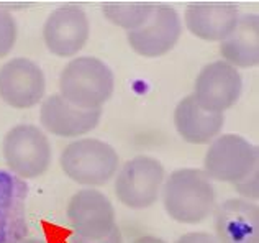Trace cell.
Wrapping results in <instances>:
<instances>
[{
	"label": "cell",
	"instance_id": "obj_1",
	"mask_svg": "<svg viewBox=\"0 0 259 243\" xmlns=\"http://www.w3.org/2000/svg\"><path fill=\"white\" fill-rule=\"evenodd\" d=\"M215 187L205 173L184 168L169 174L162 189V202L167 215L179 224L195 225L215 209Z\"/></svg>",
	"mask_w": 259,
	"mask_h": 243
},
{
	"label": "cell",
	"instance_id": "obj_2",
	"mask_svg": "<svg viewBox=\"0 0 259 243\" xmlns=\"http://www.w3.org/2000/svg\"><path fill=\"white\" fill-rule=\"evenodd\" d=\"M115 77L104 61L80 56L69 61L61 72L59 94L67 102L84 110L102 109L113 94Z\"/></svg>",
	"mask_w": 259,
	"mask_h": 243
},
{
	"label": "cell",
	"instance_id": "obj_3",
	"mask_svg": "<svg viewBox=\"0 0 259 243\" xmlns=\"http://www.w3.org/2000/svg\"><path fill=\"white\" fill-rule=\"evenodd\" d=\"M61 168L74 182L84 186H104L118 170V153L97 138L76 140L61 153Z\"/></svg>",
	"mask_w": 259,
	"mask_h": 243
},
{
	"label": "cell",
	"instance_id": "obj_4",
	"mask_svg": "<svg viewBox=\"0 0 259 243\" xmlns=\"http://www.w3.org/2000/svg\"><path fill=\"white\" fill-rule=\"evenodd\" d=\"M51 156L50 140L35 125H17L4 138V158L12 173L22 179L45 174Z\"/></svg>",
	"mask_w": 259,
	"mask_h": 243
},
{
	"label": "cell",
	"instance_id": "obj_5",
	"mask_svg": "<svg viewBox=\"0 0 259 243\" xmlns=\"http://www.w3.org/2000/svg\"><path fill=\"white\" fill-rule=\"evenodd\" d=\"M257 148L240 135L227 133L212 141L203 158L210 179L236 184L257 168Z\"/></svg>",
	"mask_w": 259,
	"mask_h": 243
},
{
	"label": "cell",
	"instance_id": "obj_6",
	"mask_svg": "<svg viewBox=\"0 0 259 243\" xmlns=\"http://www.w3.org/2000/svg\"><path fill=\"white\" fill-rule=\"evenodd\" d=\"M162 181L164 168L159 161L140 154L121 166L115 179V194L130 209H146L158 200Z\"/></svg>",
	"mask_w": 259,
	"mask_h": 243
},
{
	"label": "cell",
	"instance_id": "obj_7",
	"mask_svg": "<svg viewBox=\"0 0 259 243\" xmlns=\"http://www.w3.org/2000/svg\"><path fill=\"white\" fill-rule=\"evenodd\" d=\"M241 91L243 79L236 67L213 61L199 72L192 96L203 110L223 113L238 102Z\"/></svg>",
	"mask_w": 259,
	"mask_h": 243
},
{
	"label": "cell",
	"instance_id": "obj_8",
	"mask_svg": "<svg viewBox=\"0 0 259 243\" xmlns=\"http://www.w3.org/2000/svg\"><path fill=\"white\" fill-rule=\"evenodd\" d=\"M45 74L26 58L10 59L0 67V99L13 109H31L43 99Z\"/></svg>",
	"mask_w": 259,
	"mask_h": 243
},
{
	"label": "cell",
	"instance_id": "obj_9",
	"mask_svg": "<svg viewBox=\"0 0 259 243\" xmlns=\"http://www.w3.org/2000/svg\"><path fill=\"white\" fill-rule=\"evenodd\" d=\"M181 33V17L174 7L154 4L148 22L138 30L128 31L126 39L135 53L145 58H158L174 48Z\"/></svg>",
	"mask_w": 259,
	"mask_h": 243
},
{
	"label": "cell",
	"instance_id": "obj_10",
	"mask_svg": "<svg viewBox=\"0 0 259 243\" xmlns=\"http://www.w3.org/2000/svg\"><path fill=\"white\" fill-rule=\"evenodd\" d=\"M67 220L74 233L91 240L105 237L117 227L110 199L94 189H82L72 195L67 206Z\"/></svg>",
	"mask_w": 259,
	"mask_h": 243
},
{
	"label": "cell",
	"instance_id": "obj_11",
	"mask_svg": "<svg viewBox=\"0 0 259 243\" xmlns=\"http://www.w3.org/2000/svg\"><path fill=\"white\" fill-rule=\"evenodd\" d=\"M89 33L91 25L85 12L76 5H64L53 10L46 18L43 38L53 55L69 58L84 48Z\"/></svg>",
	"mask_w": 259,
	"mask_h": 243
},
{
	"label": "cell",
	"instance_id": "obj_12",
	"mask_svg": "<svg viewBox=\"0 0 259 243\" xmlns=\"http://www.w3.org/2000/svg\"><path fill=\"white\" fill-rule=\"evenodd\" d=\"M28 186L17 174L0 170V243H18L28 235Z\"/></svg>",
	"mask_w": 259,
	"mask_h": 243
},
{
	"label": "cell",
	"instance_id": "obj_13",
	"mask_svg": "<svg viewBox=\"0 0 259 243\" xmlns=\"http://www.w3.org/2000/svg\"><path fill=\"white\" fill-rule=\"evenodd\" d=\"M41 125L63 138H76L92 132L99 125L102 109L84 110L69 104L61 94H53L41 105Z\"/></svg>",
	"mask_w": 259,
	"mask_h": 243
},
{
	"label": "cell",
	"instance_id": "obj_14",
	"mask_svg": "<svg viewBox=\"0 0 259 243\" xmlns=\"http://www.w3.org/2000/svg\"><path fill=\"white\" fill-rule=\"evenodd\" d=\"M220 243H259V209L244 199H228L215 212Z\"/></svg>",
	"mask_w": 259,
	"mask_h": 243
},
{
	"label": "cell",
	"instance_id": "obj_15",
	"mask_svg": "<svg viewBox=\"0 0 259 243\" xmlns=\"http://www.w3.org/2000/svg\"><path fill=\"white\" fill-rule=\"evenodd\" d=\"M240 10L233 4H190L186 10L189 31L205 42H223L236 28Z\"/></svg>",
	"mask_w": 259,
	"mask_h": 243
},
{
	"label": "cell",
	"instance_id": "obj_16",
	"mask_svg": "<svg viewBox=\"0 0 259 243\" xmlns=\"http://www.w3.org/2000/svg\"><path fill=\"white\" fill-rule=\"evenodd\" d=\"M174 125L184 141L192 145H205L222 132L225 115L203 110L190 94L177 104L174 110Z\"/></svg>",
	"mask_w": 259,
	"mask_h": 243
},
{
	"label": "cell",
	"instance_id": "obj_17",
	"mask_svg": "<svg viewBox=\"0 0 259 243\" xmlns=\"http://www.w3.org/2000/svg\"><path fill=\"white\" fill-rule=\"evenodd\" d=\"M257 15H244L238 20L236 28L220 45L225 63L233 67H253L259 63Z\"/></svg>",
	"mask_w": 259,
	"mask_h": 243
},
{
	"label": "cell",
	"instance_id": "obj_18",
	"mask_svg": "<svg viewBox=\"0 0 259 243\" xmlns=\"http://www.w3.org/2000/svg\"><path fill=\"white\" fill-rule=\"evenodd\" d=\"M154 9V4L145 2H115V4H104L102 12L105 18H108L113 25L125 28L126 31L138 30L141 25L148 22Z\"/></svg>",
	"mask_w": 259,
	"mask_h": 243
},
{
	"label": "cell",
	"instance_id": "obj_19",
	"mask_svg": "<svg viewBox=\"0 0 259 243\" xmlns=\"http://www.w3.org/2000/svg\"><path fill=\"white\" fill-rule=\"evenodd\" d=\"M17 42V22L7 10L0 9V58H5Z\"/></svg>",
	"mask_w": 259,
	"mask_h": 243
},
{
	"label": "cell",
	"instance_id": "obj_20",
	"mask_svg": "<svg viewBox=\"0 0 259 243\" xmlns=\"http://www.w3.org/2000/svg\"><path fill=\"white\" fill-rule=\"evenodd\" d=\"M235 189L238 192H240L241 195H244V197L248 199H253L256 200L257 199V192H259V187H257V168L256 170H253L244 179L238 181L236 184H233Z\"/></svg>",
	"mask_w": 259,
	"mask_h": 243
},
{
	"label": "cell",
	"instance_id": "obj_21",
	"mask_svg": "<svg viewBox=\"0 0 259 243\" xmlns=\"http://www.w3.org/2000/svg\"><path fill=\"white\" fill-rule=\"evenodd\" d=\"M69 243H123V238H121V232L118 227H113V230L105 235V237L97 238V240H91V238H84L79 237V235L72 233L69 237Z\"/></svg>",
	"mask_w": 259,
	"mask_h": 243
},
{
	"label": "cell",
	"instance_id": "obj_22",
	"mask_svg": "<svg viewBox=\"0 0 259 243\" xmlns=\"http://www.w3.org/2000/svg\"><path fill=\"white\" fill-rule=\"evenodd\" d=\"M176 243H220L217 237L205 232H194V233H186L177 240Z\"/></svg>",
	"mask_w": 259,
	"mask_h": 243
},
{
	"label": "cell",
	"instance_id": "obj_23",
	"mask_svg": "<svg viewBox=\"0 0 259 243\" xmlns=\"http://www.w3.org/2000/svg\"><path fill=\"white\" fill-rule=\"evenodd\" d=\"M132 243H166V241L158 238V237H153V235H143V237H138Z\"/></svg>",
	"mask_w": 259,
	"mask_h": 243
},
{
	"label": "cell",
	"instance_id": "obj_24",
	"mask_svg": "<svg viewBox=\"0 0 259 243\" xmlns=\"http://www.w3.org/2000/svg\"><path fill=\"white\" fill-rule=\"evenodd\" d=\"M18 243H46V241L39 240V238H23L22 241H18Z\"/></svg>",
	"mask_w": 259,
	"mask_h": 243
}]
</instances>
